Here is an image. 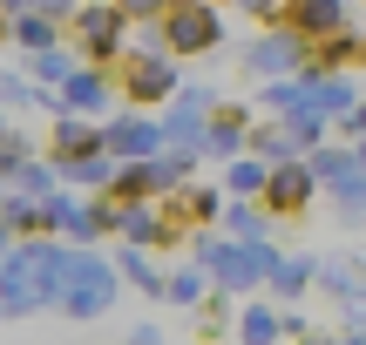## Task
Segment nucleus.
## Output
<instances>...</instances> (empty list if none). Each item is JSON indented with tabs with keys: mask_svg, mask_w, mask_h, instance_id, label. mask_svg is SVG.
<instances>
[{
	"mask_svg": "<svg viewBox=\"0 0 366 345\" xmlns=\"http://www.w3.org/2000/svg\"><path fill=\"white\" fill-rule=\"evenodd\" d=\"M170 34H177V48H204V41L217 34V27H210L204 14H190V21H177V27H170Z\"/></svg>",
	"mask_w": 366,
	"mask_h": 345,
	"instance_id": "obj_2",
	"label": "nucleus"
},
{
	"mask_svg": "<svg viewBox=\"0 0 366 345\" xmlns=\"http://www.w3.org/2000/svg\"><path fill=\"white\" fill-rule=\"evenodd\" d=\"M292 14H299L305 27H332L340 21V0H292Z\"/></svg>",
	"mask_w": 366,
	"mask_h": 345,
	"instance_id": "obj_1",
	"label": "nucleus"
},
{
	"mask_svg": "<svg viewBox=\"0 0 366 345\" xmlns=\"http://www.w3.org/2000/svg\"><path fill=\"white\" fill-rule=\"evenodd\" d=\"M272 197H278V203H305V176H299V170H285V176L272 183Z\"/></svg>",
	"mask_w": 366,
	"mask_h": 345,
	"instance_id": "obj_3",
	"label": "nucleus"
}]
</instances>
